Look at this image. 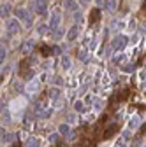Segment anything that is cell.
Returning a JSON list of instances; mask_svg holds the SVG:
<instances>
[{
	"label": "cell",
	"instance_id": "9",
	"mask_svg": "<svg viewBox=\"0 0 146 147\" xmlns=\"http://www.w3.org/2000/svg\"><path fill=\"white\" fill-rule=\"evenodd\" d=\"M33 51V40H27L23 46H21V53L23 54H30Z\"/></svg>",
	"mask_w": 146,
	"mask_h": 147
},
{
	"label": "cell",
	"instance_id": "19",
	"mask_svg": "<svg viewBox=\"0 0 146 147\" xmlns=\"http://www.w3.org/2000/svg\"><path fill=\"white\" fill-rule=\"evenodd\" d=\"M99 18H100V11L99 9H93L92 11V16H90V23H95Z\"/></svg>",
	"mask_w": 146,
	"mask_h": 147
},
{
	"label": "cell",
	"instance_id": "24",
	"mask_svg": "<svg viewBox=\"0 0 146 147\" xmlns=\"http://www.w3.org/2000/svg\"><path fill=\"white\" fill-rule=\"evenodd\" d=\"M93 105H95V110H100L104 103H102V100H95V102H93Z\"/></svg>",
	"mask_w": 146,
	"mask_h": 147
},
{
	"label": "cell",
	"instance_id": "20",
	"mask_svg": "<svg viewBox=\"0 0 146 147\" xmlns=\"http://www.w3.org/2000/svg\"><path fill=\"white\" fill-rule=\"evenodd\" d=\"M116 4H118V0H107V2H106V9L107 11H115Z\"/></svg>",
	"mask_w": 146,
	"mask_h": 147
},
{
	"label": "cell",
	"instance_id": "16",
	"mask_svg": "<svg viewBox=\"0 0 146 147\" xmlns=\"http://www.w3.org/2000/svg\"><path fill=\"white\" fill-rule=\"evenodd\" d=\"M139 123H141V121H139V116H134V117L130 119V123H129V128H130V130H136V128L139 126Z\"/></svg>",
	"mask_w": 146,
	"mask_h": 147
},
{
	"label": "cell",
	"instance_id": "21",
	"mask_svg": "<svg viewBox=\"0 0 146 147\" xmlns=\"http://www.w3.org/2000/svg\"><path fill=\"white\" fill-rule=\"evenodd\" d=\"M63 28H57V32H55V39H57V40H60L62 39V37H63Z\"/></svg>",
	"mask_w": 146,
	"mask_h": 147
},
{
	"label": "cell",
	"instance_id": "10",
	"mask_svg": "<svg viewBox=\"0 0 146 147\" xmlns=\"http://www.w3.org/2000/svg\"><path fill=\"white\" fill-rule=\"evenodd\" d=\"M25 147H41V142H39V138L30 137V138L25 142Z\"/></svg>",
	"mask_w": 146,
	"mask_h": 147
},
{
	"label": "cell",
	"instance_id": "29",
	"mask_svg": "<svg viewBox=\"0 0 146 147\" xmlns=\"http://www.w3.org/2000/svg\"><path fill=\"white\" fill-rule=\"evenodd\" d=\"M4 133H5V130H4V128H2V126H0V137H2Z\"/></svg>",
	"mask_w": 146,
	"mask_h": 147
},
{
	"label": "cell",
	"instance_id": "22",
	"mask_svg": "<svg viewBox=\"0 0 146 147\" xmlns=\"http://www.w3.org/2000/svg\"><path fill=\"white\" fill-rule=\"evenodd\" d=\"M67 123H69V124H72V123H78V116H74V114H69V116H67Z\"/></svg>",
	"mask_w": 146,
	"mask_h": 147
},
{
	"label": "cell",
	"instance_id": "8",
	"mask_svg": "<svg viewBox=\"0 0 146 147\" xmlns=\"http://www.w3.org/2000/svg\"><path fill=\"white\" fill-rule=\"evenodd\" d=\"M70 65H72V60H70L69 56H65V54H63V56L60 58V67H62L63 70H69V68H70Z\"/></svg>",
	"mask_w": 146,
	"mask_h": 147
},
{
	"label": "cell",
	"instance_id": "28",
	"mask_svg": "<svg viewBox=\"0 0 146 147\" xmlns=\"http://www.w3.org/2000/svg\"><path fill=\"white\" fill-rule=\"evenodd\" d=\"M55 84H62V81H60V77H55V81H53Z\"/></svg>",
	"mask_w": 146,
	"mask_h": 147
},
{
	"label": "cell",
	"instance_id": "15",
	"mask_svg": "<svg viewBox=\"0 0 146 147\" xmlns=\"http://www.w3.org/2000/svg\"><path fill=\"white\" fill-rule=\"evenodd\" d=\"M74 110H76V112H85V102L76 100L74 102Z\"/></svg>",
	"mask_w": 146,
	"mask_h": 147
},
{
	"label": "cell",
	"instance_id": "23",
	"mask_svg": "<svg viewBox=\"0 0 146 147\" xmlns=\"http://www.w3.org/2000/svg\"><path fill=\"white\" fill-rule=\"evenodd\" d=\"M58 137H60V133H51V135H49V142H53V144H55V142L58 140Z\"/></svg>",
	"mask_w": 146,
	"mask_h": 147
},
{
	"label": "cell",
	"instance_id": "11",
	"mask_svg": "<svg viewBox=\"0 0 146 147\" xmlns=\"http://www.w3.org/2000/svg\"><path fill=\"white\" fill-rule=\"evenodd\" d=\"M69 131H70V126H69V123H63V124H60V126H58V133H60V135L67 137V135H69Z\"/></svg>",
	"mask_w": 146,
	"mask_h": 147
},
{
	"label": "cell",
	"instance_id": "17",
	"mask_svg": "<svg viewBox=\"0 0 146 147\" xmlns=\"http://www.w3.org/2000/svg\"><path fill=\"white\" fill-rule=\"evenodd\" d=\"M0 140H2L4 144H11V142L14 140V135H12V133H4L2 137H0Z\"/></svg>",
	"mask_w": 146,
	"mask_h": 147
},
{
	"label": "cell",
	"instance_id": "7",
	"mask_svg": "<svg viewBox=\"0 0 146 147\" xmlns=\"http://www.w3.org/2000/svg\"><path fill=\"white\" fill-rule=\"evenodd\" d=\"M116 131H118V124H111V126H109L107 130L104 131V138H111Z\"/></svg>",
	"mask_w": 146,
	"mask_h": 147
},
{
	"label": "cell",
	"instance_id": "30",
	"mask_svg": "<svg viewBox=\"0 0 146 147\" xmlns=\"http://www.w3.org/2000/svg\"><path fill=\"white\" fill-rule=\"evenodd\" d=\"M143 12H144V14H146V2H144V4H143Z\"/></svg>",
	"mask_w": 146,
	"mask_h": 147
},
{
	"label": "cell",
	"instance_id": "5",
	"mask_svg": "<svg viewBox=\"0 0 146 147\" xmlns=\"http://www.w3.org/2000/svg\"><path fill=\"white\" fill-rule=\"evenodd\" d=\"M51 112L53 110H49V109H39V110H35V116H37L39 119H48L51 116Z\"/></svg>",
	"mask_w": 146,
	"mask_h": 147
},
{
	"label": "cell",
	"instance_id": "4",
	"mask_svg": "<svg viewBox=\"0 0 146 147\" xmlns=\"http://www.w3.org/2000/svg\"><path fill=\"white\" fill-rule=\"evenodd\" d=\"M46 98L58 102V100L62 98V89H60V88H49V89L46 91Z\"/></svg>",
	"mask_w": 146,
	"mask_h": 147
},
{
	"label": "cell",
	"instance_id": "6",
	"mask_svg": "<svg viewBox=\"0 0 146 147\" xmlns=\"http://www.w3.org/2000/svg\"><path fill=\"white\" fill-rule=\"evenodd\" d=\"M58 25H60V14L58 12H55L53 16H51V21H49V28H58Z\"/></svg>",
	"mask_w": 146,
	"mask_h": 147
},
{
	"label": "cell",
	"instance_id": "18",
	"mask_svg": "<svg viewBox=\"0 0 146 147\" xmlns=\"http://www.w3.org/2000/svg\"><path fill=\"white\" fill-rule=\"evenodd\" d=\"M65 7H67L69 11H72V12L78 11V4L74 2V0H67V2H65Z\"/></svg>",
	"mask_w": 146,
	"mask_h": 147
},
{
	"label": "cell",
	"instance_id": "27",
	"mask_svg": "<svg viewBox=\"0 0 146 147\" xmlns=\"http://www.w3.org/2000/svg\"><path fill=\"white\" fill-rule=\"evenodd\" d=\"M42 54H49V47L44 46V47H42Z\"/></svg>",
	"mask_w": 146,
	"mask_h": 147
},
{
	"label": "cell",
	"instance_id": "14",
	"mask_svg": "<svg viewBox=\"0 0 146 147\" xmlns=\"http://www.w3.org/2000/svg\"><path fill=\"white\" fill-rule=\"evenodd\" d=\"M39 88H41V82L39 81H32L30 84H27V89L28 91H39Z\"/></svg>",
	"mask_w": 146,
	"mask_h": 147
},
{
	"label": "cell",
	"instance_id": "25",
	"mask_svg": "<svg viewBox=\"0 0 146 147\" xmlns=\"http://www.w3.org/2000/svg\"><path fill=\"white\" fill-rule=\"evenodd\" d=\"M79 58H81V60H86V49H81V53H79Z\"/></svg>",
	"mask_w": 146,
	"mask_h": 147
},
{
	"label": "cell",
	"instance_id": "13",
	"mask_svg": "<svg viewBox=\"0 0 146 147\" xmlns=\"http://www.w3.org/2000/svg\"><path fill=\"white\" fill-rule=\"evenodd\" d=\"M76 37H78V28H76V25H74V26L67 32V39H69V40H74Z\"/></svg>",
	"mask_w": 146,
	"mask_h": 147
},
{
	"label": "cell",
	"instance_id": "3",
	"mask_svg": "<svg viewBox=\"0 0 146 147\" xmlns=\"http://www.w3.org/2000/svg\"><path fill=\"white\" fill-rule=\"evenodd\" d=\"M33 11L37 14L48 12V0H33Z\"/></svg>",
	"mask_w": 146,
	"mask_h": 147
},
{
	"label": "cell",
	"instance_id": "2",
	"mask_svg": "<svg viewBox=\"0 0 146 147\" xmlns=\"http://www.w3.org/2000/svg\"><path fill=\"white\" fill-rule=\"evenodd\" d=\"M5 30H7V33L9 35H14V33H18L21 30V25H20V20H9L7 23H5Z\"/></svg>",
	"mask_w": 146,
	"mask_h": 147
},
{
	"label": "cell",
	"instance_id": "31",
	"mask_svg": "<svg viewBox=\"0 0 146 147\" xmlns=\"http://www.w3.org/2000/svg\"><path fill=\"white\" fill-rule=\"evenodd\" d=\"M2 63H4V61H2V60H0V65H2Z\"/></svg>",
	"mask_w": 146,
	"mask_h": 147
},
{
	"label": "cell",
	"instance_id": "12",
	"mask_svg": "<svg viewBox=\"0 0 146 147\" xmlns=\"http://www.w3.org/2000/svg\"><path fill=\"white\" fill-rule=\"evenodd\" d=\"M9 12H11V5L9 4H2V5H0V18H5Z\"/></svg>",
	"mask_w": 146,
	"mask_h": 147
},
{
	"label": "cell",
	"instance_id": "26",
	"mask_svg": "<svg viewBox=\"0 0 146 147\" xmlns=\"http://www.w3.org/2000/svg\"><path fill=\"white\" fill-rule=\"evenodd\" d=\"M90 2H92V0H79L81 5H90Z\"/></svg>",
	"mask_w": 146,
	"mask_h": 147
},
{
	"label": "cell",
	"instance_id": "1",
	"mask_svg": "<svg viewBox=\"0 0 146 147\" xmlns=\"http://www.w3.org/2000/svg\"><path fill=\"white\" fill-rule=\"evenodd\" d=\"M125 46H127V37L125 35H116L113 39V42H111V47L115 51H123Z\"/></svg>",
	"mask_w": 146,
	"mask_h": 147
}]
</instances>
